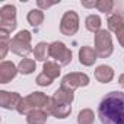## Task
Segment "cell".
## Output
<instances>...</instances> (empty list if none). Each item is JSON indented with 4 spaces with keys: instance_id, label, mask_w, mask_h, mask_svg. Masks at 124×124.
<instances>
[{
    "instance_id": "cell-1",
    "label": "cell",
    "mask_w": 124,
    "mask_h": 124,
    "mask_svg": "<svg viewBox=\"0 0 124 124\" xmlns=\"http://www.w3.org/2000/svg\"><path fill=\"white\" fill-rule=\"evenodd\" d=\"M98 117L102 124H124V93L108 92L99 102Z\"/></svg>"
},
{
    "instance_id": "cell-2",
    "label": "cell",
    "mask_w": 124,
    "mask_h": 124,
    "mask_svg": "<svg viewBox=\"0 0 124 124\" xmlns=\"http://www.w3.org/2000/svg\"><path fill=\"white\" fill-rule=\"evenodd\" d=\"M48 102H50V98L44 92H32V93L26 95L25 98H22V101H21L16 111L21 115H28L31 111L47 108Z\"/></svg>"
},
{
    "instance_id": "cell-3",
    "label": "cell",
    "mask_w": 124,
    "mask_h": 124,
    "mask_svg": "<svg viewBox=\"0 0 124 124\" xmlns=\"http://www.w3.org/2000/svg\"><path fill=\"white\" fill-rule=\"evenodd\" d=\"M31 39L32 35L29 31H19L10 41V51L25 58L29 53H34V48L31 47Z\"/></svg>"
},
{
    "instance_id": "cell-4",
    "label": "cell",
    "mask_w": 124,
    "mask_h": 124,
    "mask_svg": "<svg viewBox=\"0 0 124 124\" xmlns=\"http://www.w3.org/2000/svg\"><path fill=\"white\" fill-rule=\"evenodd\" d=\"M95 51L99 58H108L112 54L114 45L108 29H101L99 32L95 34Z\"/></svg>"
},
{
    "instance_id": "cell-5",
    "label": "cell",
    "mask_w": 124,
    "mask_h": 124,
    "mask_svg": "<svg viewBox=\"0 0 124 124\" xmlns=\"http://www.w3.org/2000/svg\"><path fill=\"white\" fill-rule=\"evenodd\" d=\"M50 57H53L55 60V63H58L60 66H67L72 63V51L66 47L64 42L61 41H54L50 44Z\"/></svg>"
},
{
    "instance_id": "cell-6",
    "label": "cell",
    "mask_w": 124,
    "mask_h": 124,
    "mask_svg": "<svg viewBox=\"0 0 124 124\" xmlns=\"http://www.w3.org/2000/svg\"><path fill=\"white\" fill-rule=\"evenodd\" d=\"M78 31H79V15L75 10L64 12L60 21V32L66 37H72Z\"/></svg>"
},
{
    "instance_id": "cell-7",
    "label": "cell",
    "mask_w": 124,
    "mask_h": 124,
    "mask_svg": "<svg viewBox=\"0 0 124 124\" xmlns=\"http://www.w3.org/2000/svg\"><path fill=\"white\" fill-rule=\"evenodd\" d=\"M89 85V76L86 73H79V72H73V73H67L63 79H61V85L66 89H70L75 92V89L82 88V86H88Z\"/></svg>"
},
{
    "instance_id": "cell-8",
    "label": "cell",
    "mask_w": 124,
    "mask_h": 124,
    "mask_svg": "<svg viewBox=\"0 0 124 124\" xmlns=\"http://www.w3.org/2000/svg\"><path fill=\"white\" fill-rule=\"evenodd\" d=\"M45 111L48 114H51L53 117H55V118L63 120V118H67L72 114V105L70 104H61V102H57L53 98H50V102H48Z\"/></svg>"
},
{
    "instance_id": "cell-9",
    "label": "cell",
    "mask_w": 124,
    "mask_h": 124,
    "mask_svg": "<svg viewBox=\"0 0 124 124\" xmlns=\"http://www.w3.org/2000/svg\"><path fill=\"white\" fill-rule=\"evenodd\" d=\"M22 101V96L18 92H8L0 91V107L5 109H18L19 104Z\"/></svg>"
},
{
    "instance_id": "cell-10",
    "label": "cell",
    "mask_w": 124,
    "mask_h": 124,
    "mask_svg": "<svg viewBox=\"0 0 124 124\" xmlns=\"http://www.w3.org/2000/svg\"><path fill=\"white\" fill-rule=\"evenodd\" d=\"M18 67L12 63V61H6L3 60L0 63V83H9L10 80H13L18 75Z\"/></svg>"
},
{
    "instance_id": "cell-11",
    "label": "cell",
    "mask_w": 124,
    "mask_h": 124,
    "mask_svg": "<svg viewBox=\"0 0 124 124\" xmlns=\"http://www.w3.org/2000/svg\"><path fill=\"white\" fill-rule=\"evenodd\" d=\"M96 58H98V54H96L95 48H92V47H89V45H83V47L79 50V63H80L82 66L89 67V66L95 64Z\"/></svg>"
},
{
    "instance_id": "cell-12",
    "label": "cell",
    "mask_w": 124,
    "mask_h": 124,
    "mask_svg": "<svg viewBox=\"0 0 124 124\" xmlns=\"http://www.w3.org/2000/svg\"><path fill=\"white\" fill-rule=\"evenodd\" d=\"M95 79L101 83H109L114 79V70L111 66L101 64L95 69Z\"/></svg>"
},
{
    "instance_id": "cell-13",
    "label": "cell",
    "mask_w": 124,
    "mask_h": 124,
    "mask_svg": "<svg viewBox=\"0 0 124 124\" xmlns=\"http://www.w3.org/2000/svg\"><path fill=\"white\" fill-rule=\"evenodd\" d=\"M51 98H53L54 101H57V102L70 104V105H72V102H73V99H75V92L70 91V89H66V88H63V86H60V88L53 93Z\"/></svg>"
},
{
    "instance_id": "cell-14",
    "label": "cell",
    "mask_w": 124,
    "mask_h": 124,
    "mask_svg": "<svg viewBox=\"0 0 124 124\" xmlns=\"http://www.w3.org/2000/svg\"><path fill=\"white\" fill-rule=\"evenodd\" d=\"M47 118H48V112L45 109H35L26 115V123L28 124H45Z\"/></svg>"
},
{
    "instance_id": "cell-15",
    "label": "cell",
    "mask_w": 124,
    "mask_h": 124,
    "mask_svg": "<svg viewBox=\"0 0 124 124\" xmlns=\"http://www.w3.org/2000/svg\"><path fill=\"white\" fill-rule=\"evenodd\" d=\"M42 73L54 80L60 76V64L55 61H45L42 66Z\"/></svg>"
},
{
    "instance_id": "cell-16",
    "label": "cell",
    "mask_w": 124,
    "mask_h": 124,
    "mask_svg": "<svg viewBox=\"0 0 124 124\" xmlns=\"http://www.w3.org/2000/svg\"><path fill=\"white\" fill-rule=\"evenodd\" d=\"M48 55H50V44H47V42H38L35 45V48H34V57H35V60L44 61V63H45V60L48 58Z\"/></svg>"
},
{
    "instance_id": "cell-17",
    "label": "cell",
    "mask_w": 124,
    "mask_h": 124,
    "mask_svg": "<svg viewBox=\"0 0 124 124\" xmlns=\"http://www.w3.org/2000/svg\"><path fill=\"white\" fill-rule=\"evenodd\" d=\"M26 21L31 26L34 28H38L42 22H44V12L41 9H32L28 12V16H26Z\"/></svg>"
},
{
    "instance_id": "cell-18",
    "label": "cell",
    "mask_w": 124,
    "mask_h": 124,
    "mask_svg": "<svg viewBox=\"0 0 124 124\" xmlns=\"http://www.w3.org/2000/svg\"><path fill=\"white\" fill-rule=\"evenodd\" d=\"M101 25H102V21H101V18H99L98 15H89V16L85 19V26H86V29L91 31V32H93V34H96V32L101 31Z\"/></svg>"
},
{
    "instance_id": "cell-19",
    "label": "cell",
    "mask_w": 124,
    "mask_h": 124,
    "mask_svg": "<svg viewBox=\"0 0 124 124\" xmlns=\"http://www.w3.org/2000/svg\"><path fill=\"white\" fill-rule=\"evenodd\" d=\"M35 67H37V63H35V61L25 57V58H22V60L19 61L18 70H19V73H22V75H31V73L35 72Z\"/></svg>"
},
{
    "instance_id": "cell-20",
    "label": "cell",
    "mask_w": 124,
    "mask_h": 124,
    "mask_svg": "<svg viewBox=\"0 0 124 124\" xmlns=\"http://www.w3.org/2000/svg\"><path fill=\"white\" fill-rule=\"evenodd\" d=\"M107 25H108V31H111V32H117L123 25H124V19H123V16H120V15H109L108 16V19H107Z\"/></svg>"
},
{
    "instance_id": "cell-21",
    "label": "cell",
    "mask_w": 124,
    "mask_h": 124,
    "mask_svg": "<svg viewBox=\"0 0 124 124\" xmlns=\"http://www.w3.org/2000/svg\"><path fill=\"white\" fill-rule=\"evenodd\" d=\"M10 38H9V34L8 32H3L0 31V58H5L8 51L10 50Z\"/></svg>"
},
{
    "instance_id": "cell-22",
    "label": "cell",
    "mask_w": 124,
    "mask_h": 124,
    "mask_svg": "<svg viewBox=\"0 0 124 124\" xmlns=\"http://www.w3.org/2000/svg\"><path fill=\"white\" fill-rule=\"evenodd\" d=\"M93 121H95V114L91 108L82 109L78 115V124H93Z\"/></svg>"
},
{
    "instance_id": "cell-23",
    "label": "cell",
    "mask_w": 124,
    "mask_h": 124,
    "mask_svg": "<svg viewBox=\"0 0 124 124\" xmlns=\"http://www.w3.org/2000/svg\"><path fill=\"white\" fill-rule=\"evenodd\" d=\"M0 19L12 21L16 19V8L13 5H5L0 8Z\"/></svg>"
},
{
    "instance_id": "cell-24",
    "label": "cell",
    "mask_w": 124,
    "mask_h": 124,
    "mask_svg": "<svg viewBox=\"0 0 124 124\" xmlns=\"http://www.w3.org/2000/svg\"><path fill=\"white\" fill-rule=\"evenodd\" d=\"M114 6H115V2H112V0H98V3H96V9L107 15L112 12Z\"/></svg>"
},
{
    "instance_id": "cell-25",
    "label": "cell",
    "mask_w": 124,
    "mask_h": 124,
    "mask_svg": "<svg viewBox=\"0 0 124 124\" xmlns=\"http://www.w3.org/2000/svg\"><path fill=\"white\" fill-rule=\"evenodd\" d=\"M18 26V22L16 19H12V21H5V19H0V31H3V32H13Z\"/></svg>"
},
{
    "instance_id": "cell-26",
    "label": "cell",
    "mask_w": 124,
    "mask_h": 124,
    "mask_svg": "<svg viewBox=\"0 0 124 124\" xmlns=\"http://www.w3.org/2000/svg\"><path fill=\"white\" fill-rule=\"evenodd\" d=\"M51 83H53V79H50L44 73H39L37 76V85H39V86H50Z\"/></svg>"
},
{
    "instance_id": "cell-27",
    "label": "cell",
    "mask_w": 124,
    "mask_h": 124,
    "mask_svg": "<svg viewBox=\"0 0 124 124\" xmlns=\"http://www.w3.org/2000/svg\"><path fill=\"white\" fill-rule=\"evenodd\" d=\"M58 2H45V0H37V6H38V9H41V10H44V9H48V8H51V6H54V5H57Z\"/></svg>"
},
{
    "instance_id": "cell-28",
    "label": "cell",
    "mask_w": 124,
    "mask_h": 124,
    "mask_svg": "<svg viewBox=\"0 0 124 124\" xmlns=\"http://www.w3.org/2000/svg\"><path fill=\"white\" fill-rule=\"evenodd\" d=\"M115 35H117V39H118V42H120V45L124 48V25L115 32Z\"/></svg>"
},
{
    "instance_id": "cell-29",
    "label": "cell",
    "mask_w": 124,
    "mask_h": 124,
    "mask_svg": "<svg viewBox=\"0 0 124 124\" xmlns=\"http://www.w3.org/2000/svg\"><path fill=\"white\" fill-rule=\"evenodd\" d=\"M96 3H98V0L96 2H82V6L83 8H96Z\"/></svg>"
},
{
    "instance_id": "cell-30",
    "label": "cell",
    "mask_w": 124,
    "mask_h": 124,
    "mask_svg": "<svg viewBox=\"0 0 124 124\" xmlns=\"http://www.w3.org/2000/svg\"><path fill=\"white\" fill-rule=\"evenodd\" d=\"M118 83H120V86L124 89V73H123V75H120V78H118Z\"/></svg>"
}]
</instances>
